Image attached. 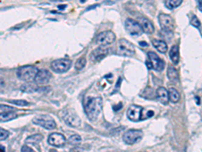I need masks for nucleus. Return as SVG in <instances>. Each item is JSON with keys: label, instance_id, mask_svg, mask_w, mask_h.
Returning a JSON list of instances; mask_svg holds the SVG:
<instances>
[{"label": "nucleus", "instance_id": "9d476101", "mask_svg": "<svg viewBox=\"0 0 202 152\" xmlns=\"http://www.w3.org/2000/svg\"><path fill=\"white\" fill-rule=\"evenodd\" d=\"M124 27H125L126 32L133 37L142 35V33L141 24H139L138 21L132 19V18H127V19L125 20V23H124Z\"/></svg>", "mask_w": 202, "mask_h": 152}, {"label": "nucleus", "instance_id": "7ed1b4c3", "mask_svg": "<svg viewBox=\"0 0 202 152\" xmlns=\"http://www.w3.org/2000/svg\"><path fill=\"white\" fill-rule=\"evenodd\" d=\"M135 53V48L129 41L125 39H120L117 42L116 54L124 57H132Z\"/></svg>", "mask_w": 202, "mask_h": 152}, {"label": "nucleus", "instance_id": "6ab92c4d", "mask_svg": "<svg viewBox=\"0 0 202 152\" xmlns=\"http://www.w3.org/2000/svg\"><path fill=\"white\" fill-rule=\"evenodd\" d=\"M169 55H170L171 61H172L174 64H178L179 63L180 55H179V48H178V46H177V45L172 46V48H171V50L169 52Z\"/></svg>", "mask_w": 202, "mask_h": 152}, {"label": "nucleus", "instance_id": "2f4dec72", "mask_svg": "<svg viewBox=\"0 0 202 152\" xmlns=\"http://www.w3.org/2000/svg\"><path fill=\"white\" fill-rule=\"evenodd\" d=\"M5 83H4V80H2L1 78H0V86H3Z\"/></svg>", "mask_w": 202, "mask_h": 152}, {"label": "nucleus", "instance_id": "c85d7f7f", "mask_svg": "<svg viewBox=\"0 0 202 152\" xmlns=\"http://www.w3.org/2000/svg\"><path fill=\"white\" fill-rule=\"evenodd\" d=\"M11 104L19 105V107H26V105L29 104V101H23V100H17V101H10Z\"/></svg>", "mask_w": 202, "mask_h": 152}, {"label": "nucleus", "instance_id": "f03ea898", "mask_svg": "<svg viewBox=\"0 0 202 152\" xmlns=\"http://www.w3.org/2000/svg\"><path fill=\"white\" fill-rule=\"evenodd\" d=\"M39 72V69L33 65H29V66H22L18 68L17 70V77L23 81L29 82L32 80H35L36 74Z\"/></svg>", "mask_w": 202, "mask_h": 152}, {"label": "nucleus", "instance_id": "412c9836", "mask_svg": "<svg viewBox=\"0 0 202 152\" xmlns=\"http://www.w3.org/2000/svg\"><path fill=\"white\" fill-rule=\"evenodd\" d=\"M167 74H168V78H169L171 81H178V78H179L178 70H177L174 66L168 67Z\"/></svg>", "mask_w": 202, "mask_h": 152}, {"label": "nucleus", "instance_id": "a211bd4d", "mask_svg": "<svg viewBox=\"0 0 202 152\" xmlns=\"http://www.w3.org/2000/svg\"><path fill=\"white\" fill-rule=\"evenodd\" d=\"M18 115L16 113H13V111H3V113H0V123L12 121L16 119Z\"/></svg>", "mask_w": 202, "mask_h": 152}, {"label": "nucleus", "instance_id": "a878e982", "mask_svg": "<svg viewBox=\"0 0 202 152\" xmlns=\"http://www.w3.org/2000/svg\"><path fill=\"white\" fill-rule=\"evenodd\" d=\"M81 142V137L79 135H72L69 138V143L73 145H77Z\"/></svg>", "mask_w": 202, "mask_h": 152}, {"label": "nucleus", "instance_id": "4468645a", "mask_svg": "<svg viewBox=\"0 0 202 152\" xmlns=\"http://www.w3.org/2000/svg\"><path fill=\"white\" fill-rule=\"evenodd\" d=\"M142 107L139 105H130L129 108L127 110V117L129 120L133 121V122H139L142 120Z\"/></svg>", "mask_w": 202, "mask_h": 152}, {"label": "nucleus", "instance_id": "0eeeda50", "mask_svg": "<svg viewBox=\"0 0 202 152\" xmlns=\"http://www.w3.org/2000/svg\"><path fill=\"white\" fill-rule=\"evenodd\" d=\"M61 116L63 118V120L66 122L67 125H69L71 127H75V128L81 126V119L76 114H74L73 111H71L69 110H65L62 111Z\"/></svg>", "mask_w": 202, "mask_h": 152}, {"label": "nucleus", "instance_id": "5701e85b", "mask_svg": "<svg viewBox=\"0 0 202 152\" xmlns=\"http://www.w3.org/2000/svg\"><path fill=\"white\" fill-rule=\"evenodd\" d=\"M181 4H182V0H168V1L165 2L166 7H168L169 9H174Z\"/></svg>", "mask_w": 202, "mask_h": 152}, {"label": "nucleus", "instance_id": "393cba45", "mask_svg": "<svg viewBox=\"0 0 202 152\" xmlns=\"http://www.w3.org/2000/svg\"><path fill=\"white\" fill-rule=\"evenodd\" d=\"M85 65H86V59H85V57H80L78 60L76 61L75 68H76L77 70H81V69H83V68L85 67Z\"/></svg>", "mask_w": 202, "mask_h": 152}, {"label": "nucleus", "instance_id": "6e6552de", "mask_svg": "<svg viewBox=\"0 0 202 152\" xmlns=\"http://www.w3.org/2000/svg\"><path fill=\"white\" fill-rule=\"evenodd\" d=\"M159 23L163 30V33H173L174 30V20L169 14L161 13L159 15Z\"/></svg>", "mask_w": 202, "mask_h": 152}, {"label": "nucleus", "instance_id": "20e7f679", "mask_svg": "<svg viewBox=\"0 0 202 152\" xmlns=\"http://www.w3.org/2000/svg\"><path fill=\"white\" fill-rule=\"evenodd\" d=\"M33 122L36 125L40 126L48 130H53L56 128L55 120L51 116H49V115H39V116H36L33 118Z\"/></svg>", "mask_w": 202, "mask_h": 152}, {"label": "nucleus", "instance_id": "7c9ffc66", "mask_svg": "<svg viewBox=\"0 0 202 152\" xmlns=\"http://www.w3.org/2000/svg\"><path fill=\"white\" fill-rule=\"evenodd\" d=\"M198 6H199V9L202 11V1H198Z\"/></svg>", "mask_w": 202, "mask_h": 152}, {"label": "nucleus", "instance_id": "f257e3e1", "mask_svg": "<svg viewBox=\"0 0 202 152\" xmlns=\"http://www.w3.org/2000/svg\"><path fill=\"white\" fill-rule=\"evenodd\" d=\"M102 100L100 97H86L84 100V111L90 121L97 120L101 113Z\"/></svg>", "mask_w": 202, "mask_h": 152}, {"label": "nucleus", "instance_id": "423d86ee", "mask_svg": "<svg viewBox=\"0 0 202 152\" xmlns=\"http://www.w3.org/2000/svg\"><path fill=\"white\" fill-rule=\"evenodd\" d=\"M148 57L150 60V63L148 62V67L153 68L156 71H162L165 68V62L163 59H161L156 53L154 52H149Z\"/></svg>", "mask_w": 202, "mask_h": 152}, {"label": "nucleus", "instance_id": "9b49d317", "mask_svg": "<svg viewBox=\"0 0 202 152\" xmlns=\"http://www.w3.org/2000/svg\"><path fill=\"white\" fill-rule=\"evenodd\" d=\"M142 137V132L139 131V130H128L124 133L123 135V141L125 142L126 144L128 145H132L135 144L141 140Z\"/></svg>", "mask_w": 202, "mask_h": 152}, {"label": "nucleus", "instance_id": "cd10ccee", "mask_svg": "<svg viewBox=\"0 0 202 152\" xmlns=\"http://www.w3.org/2000/svg\"><path fill=\"white\" fill-rule=\"evenodd\" d=\"M8 136H9V132L7 130L0 128V140H5V139H7Z\"/></svg>", "mask_w": 202, "mask_h": 152}, {"label": "nucleus", "instance_id": "473e14b6", "mask_svg": "<svg viewBox=\"0 0 202 152\" xmlns=\"http://www.w3.org/2000/svg\"><path fill=\"white\" fill-rule=\"evenodd\" d=\"M139 45H141V46H144V47H146V46H147L148 44H147V43H145V42H141V43H139Z\"/></svg>", "mask_w": 202, "mask_h": 152}, {"label": "nucleus", "instance_id": "aec40b11", "mask_svg": "<svg viewBox=\"0 0 202 152\" xmlns=\"http://www.w3.org/2000/svg\"><path fill=\"white\" fill-rule=\"evenodd\" d=\"M153 46L157 49L158 51L161 53H166L168 50V46L166 42L162 41V40H153Z\"/></svg>", "mask_w": 202, "mask_h": 152}, {"label": "nucleus", "instance_id": "39448f33", "mask_svg": "<svg viewBox=\"0 0 202 152\" xmlns=\"http://www.w3.org/2000/svg\"><path fill=\"white\" fill-rule=\"evenodd\" d=\"M71 65H72V61L70 59H57L52 62L51 67L55 72L64 73L70 69Z\"/></svg>", "mask_w": 202, "mask_h": 152}, {"label": "nucleus", "instance_id": "1a4fd4ad", "mask_svg": "<svg viewBox=\"0 0 202 152\" xmlns=\"http://www.w3.org/2000/svg\"><path fill=\"white\" fill-rule=\"evenodd\" d=\"M114 41H115V35L111 30H105V32L100 33L96 37V43L100 46H104V47L112 44Z\"/></svg>", "mask_w": 202, "mask_h": 152}, {"label": "nucleus", "instance_id": "f3484780", "mask_svg": "<svg viewBox=\"0 0 202 152\" xmlns=\"http://www.w3.org/2000/svg\"><path fill=\"white\" fill-rule=\"evenodd\" d=\"M157 97L163 104H167L169 101V94L165 87H159L157 89Z\"/></svg>", "mask_w": 202, "mask_h": 152}, {"label": "nucleus", "instance_id": "2eb2a0df", "mask_svg": "<svg viewBox=\"0 0 202 152\" xmlns=\"http://www.w3.org/2000/svg\"><path fill=\"white\" fill-rule=\"evenodd\" d=\"M51 73L49 72L46 69H40L39 70L38 74H36L35 81L36 84H46V83L49 82V80L51 79Z\"/></svg>", "mask_w": 202, "mask_h": 152}, {"label": "nucleus", "instance_id": "b1692460", "mask_svg": "<svg viewBox=\"0 0 202 152\" xmlns=\"http://www.w3.org/2000/svg\"><path fill=\"white\" fill-rule=\"evenodd\" d=\"M42 139H43V135L36 134V135L29 136V137L26 139V142H27V143H36V142L42 141Z\"/></svg>", "mask_w": 202, "mask_h": 152}, {"label": "nucleus", "instance_id": "dca6fc26", "mask_svg": "<svg viewBox=\"0 0 202 152\" xmlns=\"http://www.w3.org/2000/svg\"><path fill=\"white\" fill-rule=\"evenodd\" d=\"M141 27H142V32H145L146 34H148V35H152V34L154 33V26L153 23H152V21L150 19H148V18L146 17H142L141 19Z\"/></svg>", "mask_w": 202, "mask_h": 152}, {"label": "nucleus", "instance_id": "72a5a7b5", "mask_svg": "<svg viewBox=\"0 0 202 152\" xmlns=\"http://www.w3.org/2000/svg\"><path fill=\"white\" fill-rule=\"evenodd\" d=\"M0 152H5V150H3L2 146H0Z\"/></svg>", "mask_w": 202, "mask_h": 152}, {"label": "nucleus", "instance_id": "bb28decb", "mask_svg": "<svg viewBox=\"0 0 202 152\" xmlns=\"http://www.w3.org/2000/svg\"><path fill=\"white\" fill-rule=\"evenodd\" d=\"M190 23H191V26H193L194 27H197V29H200V27H201L200 20L198 19V18H197L196 16H195V15H193V16L191 17Z\"/></svg>", "mask_w": 202, "mask_h": 152}, {"label": "nucleus", "instance_id": "f8f14e48", "mask_svg": "<svg viewBox=\"0 0 202 152\" xmlns=\"http://www.w3.org/2000/svg\"><path fill=\"white\" fill-rule=\"evenodd\" d=\"M48 141L52 146L63 147L64 145L66 144L67 139L65 138V136L63 134H61V133H52V134L49 136Z\"/></svg>", "mask_w": 202, "mask_h": 152}, {"label": "nucleus", "instance_id": "c756f323", "mask_svg": "<svg viewBox=\"0 0 202 152\" xmlns=\"http://www.w3.org/2000/svg\"><path fill=\"white\" fill-rule=\"evenodd\" d=\"M21 152H36V151L33 150L32 147H29L26 146V145H24V146H22V148H21Z\"/></svg>", "mask_w": 202, "mask_h": 152}, {"label": "nucleus", "instance_id": "ddd939ff", "mask_svg": "<svg viewBox=\"0 0 202 152\" xmlns=\"http://www.w3.org/2000/svg\"><path fill=\"white\" fill-rule=\"evenodd\" d=\"M109 53V49L107 47H104V46H99L98 48H96L95 50H93L90 54V57H91L92 61H100L103 58H105Z\"/></svg>", "mask_w": 202, "mask_h": 152}, {"label": "nucleus", "instance_id": "4be33fe9", "mask_svg": "<svg viewBox=\"0 0 202 152\" xmlns=\"http://www.w3.org/2000/svg\"><path fill=\"white\" fill-rule=\"evenodd\" d=\"M168 94H169V101L173 104H176L180 101V94L178 90L173 87H171L169 90H168Z\"/></svg>", "mask_w": 202, "mask_h": 152}]
</instances>
